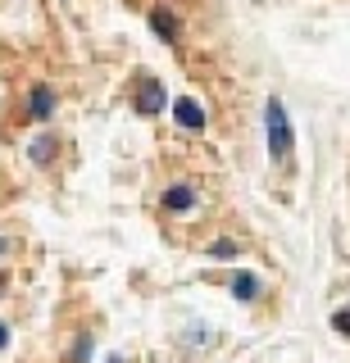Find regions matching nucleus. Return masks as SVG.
<instances>
[{
  "label": "nucleus",
  "mask_w": 350,
  "mask_h": 363,
  "mask_svg": "<svg viewBox=\"0 0 350 363\" xmlns=\"http://www.w3.org/2000/svg\"><path fill=\"white\" fill-rule=\"evenodd\" d=\"M32 159H37V164H50V159H55V136H41V141H32Z\"/></svg>",
  "instance_id": "6e6552de"
},
{
  "label": "nucleus",
  "mask_w": 350,
  "mask_h": 363,
  "mask_svg": "<svg viewBox=\"0 0 350 363\" xmlns=\"http://www.w3.org/2000/svg\"><path fill=\"white\" fill-rule=\"evenodd\" d=\"M332 327H337L341 336H350V309H337V313H332Z\"/></svg>",
  "instance_id": "9d476101"
},
{
  "label": "nucleus",
  "mask_w": 350,
  "mask_h": 363,
  "mask_svg": "<svg viewBox=\"0 0 350 363\" xmlns=\"http://www.w3.org/2000/svg\"><path fill=\"white\" fill-rule=\"evenodd\" d=\"M173 113H177V123H182V128H191V132H196V128H205V109H200L196 100H177Z\"/></svg>",
  "instance_id": "39448f33"
},
{
  "label": "nucleus",
  "mask_w": 350,
  "mask_h": 363,
  "mask_svg": "<svg viewBox=\"0 0 350 363\" xmlns=\"http://www.w3.org/2000/svg\"><path fill=\"white\" fill-rule=\"evenodd\" d=\"M9 250H14V241H9V236H0V259H5Z\"/></svg>",
  "instance_id": "9b49d317"
},
{
  "label": "nucleus",
  "mask_w": 350,
  "mask_h": 363,
  "mask_svg": "<svg viewBox=\"0 0 350 363\" xmlns=\"http://www.w3.org/2000/svg\"><path fill=\"white\" fill-rule=\"evenodd\" d=\"M5 340H9V327H5V323H0V350H5Z\"/></svg>",
  "instance_id": "f8f14e48"
},
{
  "label": "nucleus",
  "mask_w": 350,
  "mask_h": 363,
  "mask_svg": "<svg viewBox=\"0 0 350 363\" xmlns=\"http://www.w3.org/2000/svg\"><path fill=\"white\" fill-rule=\"evenodd\" d=\"M137 109L141 113H160L164 109V86L155 77H137Z\"/></svg>",
  "instance_id": "7ed1b4c3"
},
{
  "label": "nucleus",
  "mask_w": 350,
  "mask_h": 363,
  "mask_svg": "<svg viewBox=\"0 0 350 363\" xmlns=\"http://www.w3.org/2000/svg\"><path fill=\"white\" fill-rule=\"evenodd\" d=\"M232 291H236V300H255V295H259V277H251V272H236V277H232Z\"/></svg>",
  "instance_id": "423d86ee"
},
{
  "label": "nucleus",
  "mask_w": 350,
  "mask_h": 363,
  "mask_svg": "<svg viewBox=\"0 0 350 363\" xmlns=\"http://www.w3.org/2000/svg\"><path fill=\"white\" fill-rule=\"evenodd\" d=\"M196 204H200V191L191 182H177V186L164 191V213H191Z\"/></svg>",
  "instance_id": "f03ea898"
},
{
  "label": "nucleus",
  "mask_w": 350,
  "mask_h": 363,
  "mask_svg": "<svg viewBox=\"0 0 350 363\" xmlns=\"http://www.w3.org/2000/svg\"><path fill=\"white\" fill-rule=\"evenodd\" d=\"M264 132H268V155H273L278 164H291V145H296V136H291V123H287L282 100H268V105H264Z\"/></svg>",
  "instance_id": "f257e3e1"
},
{
  "label": "nucleus",
  "mask_w": 350,
  "mask_h": 363,
  "mask_svg": "<svg viewBox=\"0 0 350 363\" xmlns=\"http://www.w3.org/2000/svg\"><path fill=\"white\" fill-rule=\"evenodd\" d=\"M28 113H32V118H50V113H55V91H50V86H32Z\"/></svg>",
  "instance_id": "20e7f679"
},
{
  "label": "nucleus",
  "mask_w": 350,
  "mask_h": 363,
  "mask_svg": "<svg viewBox=\"0 0 350 363\" xmlns=\"http://www.w3.org/2000/svg\"><path fill=\"white\" fill-rule=\"evenodd\" d=\"M151 23H155V32H160L164 41H177V18H173V14H164V9H155V14H151Z\"/></svg>",
  "instance_id": "0eeeda50"
},
{
  "label": "nucleus",
  "mask_w": 350,
  "mask_h": 363,
  "mask_svg": "<svg viewBox=\"0 0 350 363\" xmlns=\"http://www.w3.org/2000/svg\"><path fill=\"white\" fill-rule=\"evenodd\" d=\"M209 255H214V259H236V255H241V245H236V241H214Z\"/></svg>",
  "instance_id": "1a4fd4ad"
}]
</instances>
